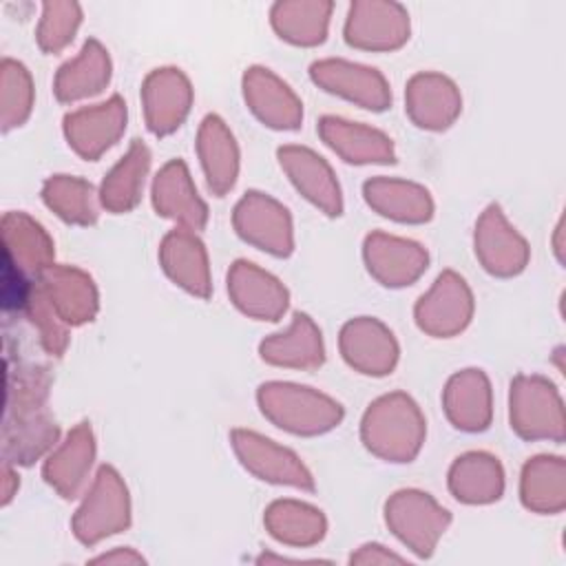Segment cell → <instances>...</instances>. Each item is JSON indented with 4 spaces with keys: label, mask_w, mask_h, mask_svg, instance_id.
Masks as SVG:
<instances>
[{
    "label": "cell",
    "mask_w": 566,
    "mask_h": 566,
    "mask_svg": "<svg viewBox=\"0 0 566 566\" xmlns=\"http://www.w3.org/2000/svg\"><path fill=\"white\" fill-rule=\"evenodd\" d=\"M49 376L42 367H15L4 363V416L2 462L31 464L57 438V427L44 411Z\"/></svg>",
    "instance_id": "obj_1"
},
{
    "label": "cell",
    "mask_w": 566,
    "mask_h": 566,
    "mask_svg": "<svg viewBox=\"0 0 566 566\" xmlns=\"http://www.w3.org/2000/svg\"><path fill=\"white\" fill-rule=\"evenodd\" d=\"M363 436L367 447L376 453L405 462L420 447L422 420L409 398L387 396L367 411Z\"/></svg>",
    "instance_id": "obj_2"
},
{
    "label": "cell",
    "mask_w": 566,
    "mask_h": 566,
    "mask_svg": "<svg viewBox=\"0 0 566 566\" xmlns=\"http://www.w3.org/2000/svg\"><path fill=\"white\" fill-rule=\"evenodd\" d=\"M261 409L281 429L294 433H316L340 420V407L329 398L310 391V387L270 382L259 391Z\"/></svg>",
    "instance_id": "obj_3"
},
{
    "label": "cell",
    "mask_w": 566,
    "mask_h": 566,
    "mask_svg": "<svg viewBox=\"0 0 566 566\" xmlns=\"http://www.w3.org/2000/svg\"><path fill=\"white\" fill-rule=\"evenodd\" d=\"M128 526L126 486L111 467H102L91 495L80 506L73 520V533L84 544L119 533Z\"/></svg>",
    "instance_id": "obj_4"
},
{
    "label": "cell",
    "mask_w": 566,
    "mask_h": 566,
    "mask_svg": "<svg viewBox=\"0 0 566 566\" xmlns=\"http://www.w3.org/2000/svg\"><path fill=\"white\" fill-rule=\"evenodd\" d=\"M387 524L413 553L429 557L449 524V511L440 509L427 493L402 491L387 504Z\"/></svg>",
    "instance_id": "obj_5"
},
{
    "label": "cell",
    "mask_w": 566,
    "mask_h": 566,
    "mask_svg": "<svg viewBox=\"0 0 566 566\" xmlns=\"http://www.w3.org/2000/svg\"><path fill=\"white\" fill-rule=\"evenodd\" d=\"M126 126V104L119 97H111L97 108H84L64 117V133L69 146L82 157H99Z\"/></svg>",
    "instance_id": "obj_6"
},
{
    "label": "cell",
    "mask_w": 566,
    "mask_h": 566,
    "mask_svg": "<svg viewBox=\"0 0 566 566\" xmlns=\"http://www.w3.org/2000/svg\"><path fill=\"white\" fill-rule=\"evenodd\" d=\"M53 243L29 214L11 210L2 217V259L35 279L51 268Z\"/></svg>",
    "instance_id": "obj_7"
},
{
    "label": "cell",
    "mask_w": 566,
    "mask_h": 566,
    "mask_svg": "<svg viewBox=\"0 0 566 566\" xmlns=\"http://www.w3.org/2000/svg\"><path fill=\"white\" fill-rule=\"evenodd\" d=\"M38 287L60 321L71 325L91 321L97 307L93 281L80 270L46 268L38 276Z\"/></svg>",
    "instance_id": "obj_8"
},
{
    "label": "cell",
    "mask_w": 566,
    "mask_h": 566,
    "mask_svg": "<svg viewBox=\"0 0 566 566\" xmlns=\"http://www.w3.org/2000/svg\"><path fill=\"white\" fill-rule=\"evenodd\" d=\"M237 228L239 234L256 245L261 250L274 252V254H290L292 250V232H290V217L287 210L274 203L268 197H261L259 192H250L239 206H237Z\"/></svg>",
    "instance_id": "obj_9"
},
{
    "label": "cell",
    "mask_w": 566,
    "mask_h": 566,
    "mask_svg": "<svg viewBox=\"0 0 566 566\" xmlns=\"http://www.w3.org/2000/svg\"><path fill=\"white\" fill-rule=\"evenodd\" d=\"M312 77L329 93H338L358 102L363 108L382 111L389 104V91L376 69L347 62H318L312 66Z\"/></svg>",
    "instance_id": "obj_10"
},
{
    "label": "cell",
    "mask_w": 566,
    "mask_h": 566,
    "mask_svg": "<svg viewBox=\"0 0 566 566\" xmlns=\"http://www.w3.org/2000/svg\"><path fill=\"white\" fill-rule=\"evenodd\" d=\"M234 447L239 455L243 458L245 467L254 471L261 480L279 482V484H292L301 489H312V478L305 471V467L296 460L294 453L272 444V440H265L254 433L237 431L232 436Z\"/></svg>",
    "instance_id": "obj_11"
},
{
    "label": "cell",
    "mask_w": 566,
    "mask_h": 566,
    "mask_svg": "<svg viewBox=\"0 0 566 566\" xmlns=\"http://www.w3.org/2000/svg\"><path fill=\"white\" fill-rule=\"evenodd\" d=\"M471 314V296L464 281L447 272L436 281V287L420 298L416 316L422 329L433 334H453L462 329Z\"/></svg>",
    "instance_id": "obj_12"
},
{
    "label": "cell",
    "mask_w": 566,
    "mask_h": 566,
    "mask_svg": "<svg viewBox=\"0 0 566 566\" xmlns=\"http://www.w3.org/2000/svg\"><path fill=\"white\" fill-rule=\"evenodd\" d=\"M281 166L287 170L294 186L327 214H340V190L327 164L307 148H281Z\"/></svg>",
    "instance_id": "obj_13"
},
{
    "label": "cell",
    "mask_w": 566,
    "mask_h": 566,
    "mask_svg": "<svg viewBox=\"0 0 566 566\" xmlns=\"http://www.w3.org/2000/svg\"><path fill=\"white\" fill-rule=\"evenodd\" d=\"M340 343L347 363L363 374H387L398 356L391 332L376 321H352L345 325Z\"/></svg>",
    "instance_id": "obj_14"
},
{
    "label": "cell",
    "mask_w": 566,
    "mask_h": 566,
    "mask_svg": "<svg viewBox=\"0 0 566 566\" xmlns=\"http://www.w3.org/2000/svg\"><path fill=\"white\" fill-rule=\"evenodd\" d=\"M93 451L95 449L91 429L86 427V422H82L69 433L66 442L49 455L44 464V480L62 497H75L86 480V471L91 469Z\"/></svg>",
    "instance_id": "obj_15"
},
{
    "label": "cell",
    "mask_w": 566,
    "mask_h": 566,
    "mask_svg": "<svg viewBox=\"0 0 566 566\" xmlns=\"http://www.w3.org/2000/svg\"><path fill=\"white\" fill-rule=\"evenodd\" d=\"M369 270L385 285H409L424 268L427 254L411 241L374 234L365 243Z\"/></svg>",
    "instance_id": "obj_16"
},
{
    "label": "cell",
    "mask_w": 566,
    "mask_h": 566,
    "mask_svg": "<svg viewBox=\"0 0 566 566\" xmlns=\"http://www.w3.org/2000/svg\"><path fill=\"white\" fill-rule=\"evenodd\" d=\"M230 292L234 303L245 314L259 316L263 321H276L287 305V292L279 285V281L243 261L232 268Z\"/></svg>",
    "instance_id": "obj_17"
},
{
    "label": "cell",
    "mask_w": 566,
    "mask_h": 566,
    "mask_svg": "<svg viewBox=\"0 0 566 566\" xmlns=\"http://www.w3.org/2000/svg\"><path fill=\"white\" fill-rule=\"evenodd\" d=\"M144 99H146L148 128L157 135H166L175 130L181 124L184 115L188 113V104H190L188 82L175 69H170L168 73L157 71L146 80Z\"/></svg>",
    "instance_id": "obj_18"
},
{
    "label": "cell",
    "mask_w": 566,
    "mask_h": 566,
    "mask_svg": "<svg viewBox=\"0 0 566 566\" xmlns=\"http://www.w3.org/2000/svg\"><path fill=\"white\" fill-rule=\"evenodd\" d=\"M153 199L157 214H166L172 219H179L181 223L190 228H201L206 223V206L197 197V190L192 188L190 175L184 166V161H170L155 179Z\"/></svg>",
    "instance_id": "obj_19"
},
{
    "label": "cell",
    "mask_w": 566,
    "mask_h": 566,
    "mask_svg": "<svg viewBox=\"0 0 566 566\" xmlns=\"http://www.w3.org/2000/svg\"><path fill=\"white\" fill-rule=\"evenodd\" d=\"M245 97L252 111L274 128H296L301 122V104L268 69H252L245 77Z\"/></svg>",
    "instance_id": "obj_20"
},
{
    "label": "cell",
    "mask_w": 566,
    "mask_h": 566,
    "mask_svg": "<svg viewBox=\"0 0 566 566\" xmlns=\"http://www.w3.org/2000/svg\"><path fill=\"white\" fill-rule=\"evenodd\" d=\"M111 77V64L106 51L95 42L88 40L82 53L66 62L55 75V97L60 102H73L93 93H99L102 86Z\"/></svg>",
    "instance_id": "obj_21"
},
{
    "label": "cell",
    "mask_w": 566,
    "mask_h": 566,
    "mask_svg": "<svg viewBox=\"0 0 566 566\" xmlns=\"http://www.w3.org/2000/svg\"><path fill=\"white\" fill-rule=\"evenodd\" d=\"M199 155L208 177V186L214 195H223L237 179V146L223 122L214 115L203 119L199 133Z\"/></svg>",
    "instance_id": "obj_22"
},
{
    "label": "cell",
    "mask_w": 566,
    "mask_h": 566,
    "mask_svg": "<svg viewBox=\"0 0 566 566\" xmlns=\"http://www.w3.org/2000/svg\"><path fill=\"white\" fill-rule=\"evenodd\" d=\"M161 261L175 283H179L181 287L197 296L210 294L206 254L195 237L181 230L168 234L161 245Z\"/></svg>",
    "instance_id": "obj_23"
},
{
    "label": "cell",
    "mask_w": 566,
    "mask_h": 566,
    "mask_svg": "<svg viewBox=\"0 0 566 566\" xmlns=\"http://www.w3.org/2000/svg\"><path fill=\"white\" fill-rule=\"evenodd\" d=\"M321 135L347 161H394L391 139H387L378 130L354 126L336 117H325L321 122Z\"/></svg>",
    "instance_id": "obj_24"
},
{
    "label": "cell",
    "mask_w": 566,
    "mask_h": 566,
    "mask_svg": "<svg viewBox=\"0 0 566 566\" xmlns=\"http://www.w3.org/2000/svg\"><path fill=\"white\" fill-rule=\"evenodd\" d=\"M460 102L453 84L438 75H418L409 86V111L418 126L444 128L458 115Z\"/></svg>",
    "instance_id": "obj_25"
},
{
    "label": "cell",
    "mask_w": 566,
    "mask_h": 566,
    "mask_svg": "<svg viewBox=\"0 0 566 566\" xmlns=\"http://www.w3.org/2000/svg\"><path fill=\"white\" fill-rule=\"evenodd\" d=\"M148 164H150L148 148L139 139H135L126 157L104 179L102 203L113 212L130 210L139 201Z\"/></svg>",
    "instance_id": "obj_26"
},
{
    "label": "cell",
    "mask_w": 566,
    "mask_h": 566,
    "mask_svg": "<svg viewBox=\"0 0 566 566\" xmlns=\"http://www.w3.org/2000/svg\"><path fill=\"white\" fill-rule=\"evenodd\" d=\"M365 197L380 214L398 221H427L433 210L427 190L402 181H367Z\"/></svg>",
    "instance_id": "obj_27"
},
{
    "label": "cell",
    "mask_w": 566,
    "mask_h": 566,
    "mask_svg": "<svg viewBox=\"0 0 566 566\" xmlns=\"http://www.w3.org/2000/svg\"><path fill=\"white\" fill-rule=\"evenodd\" d=\"M261 356L276 365L314 367L323 360L321 334L305 314H294V325L290 332L268 338L261 345Z\"/></svg>",
    "instance_id": "obj_28"
},
{
    "label": "cell",
    "mask_w": 566,
    "mask_h": 566,
    "mask_svg": "<svg viewBox=\"0 0 566 566\" xmlns=\"http://www.w3.org/2000/svg\"><path fill=\"white\" fill-rule=\"evenodd\" d=\"M482 374L455 376L447 387V411L458 429L478 431L489 422V391Z\"/></svg>",
    "instance_id": "obj_29"
},
{
    "label": "cell",
    "mask_w": 566,
    "mask_h": 566,
    "mask_svg": "<svg viewBox=\"0 0 566 566\" xmlns=\"http://www.w3.org/2000/svg\"><path fill=\"white\" fill-rule=\"evenodd\" d=\"M265 524L270 533L287 544H314L325 535L321 511L298 502H276L268 509Z\"/></svg>",
    "instance_id": "obj_30"
},
{
    "label": "cell",
    "mask_w": 566,
    "mask_h": 566,
    "mask_svg": "<svg viewBox=\"0 0 566 566\" xmlns=\"http://www.w3.org/2000/svg\"><path fill=\"white\" fill-rule=\"evenodd\" d=\"M493 458H486L482 453H471L464 458H458L455 467L451 469V491L462 502H489L497 500L502 491V478H489L500 475L497 464L491 462Z\"/></svg>",
    "instance_id": "obj_31"
},
{
    "label": "cell",
    "mask_w": 566,
    "mask_h": 566,
    "mask_svg": "<svg viewBox=\"0 0 566 566\" xmlns=\"http://www.w3.org/2000/svg\"><path fill=\"white\" fill-rule=\"evenodd\" d=\"M42 199L57 217L71 223H93L97 217L93 188L75 177H51L42 188Z\"/></svg>",
    "instance_id": "obj_32"
},
{
    "label": "cell",
    "mask_w": 566,
    "mask_h": 566,
    "mask_svg": "<svg viewBox=\"0 0 566 566\" xmlns=\"http://www.w3.org/2000/svg\"><path fill=\"white\" fill-rule=\"evenodd\" d=\"M33 104L31 75L18 60L4 57L0 66V124L9 133L24 124Z\"/></svg>",
    "instance_id": "obj_33"
},
{
    "label": "cell",
    "mask_w": 566,
    "mask_h": 566,
    "mask_svg": "<svg viewBox=\"0 0 566 566\" xmlns=\"http://www.w3.org/2000/svg\"><path fill=\"white\" fill-rule=\"evenodd\" d=\"M73 11H77L73 4H44V15L38 27V44L44 51L55 53L73 38L80 22V15H73Z\"/></svg>",
    "instance_id": "obj_34"
},
{
    "label": "cell",
    "mask_w": 566,
    "mask_h": 566,
    "mask_svg": "<svg viewBox=\"0 0 566 566\" xmlns=\"http://www.w3.org/2000/svg\"><path fill=\"white\" fill-rule=\"evenodd\" d=\"M389 562H405V557L391 553L380 544H365L356 555H352V564H389Z\"/></svg>",
    "instance_id": "obj_35"
},
{
    "label": "cell",
    "mask_w": 566,
    "mask_h": 566,
    "mask_svg": "<svg viewBox=\"0 0 566 566\" xmlns=\"http://www.w3.org/2000/svg\"><path fill=\"white\" fill-rule=\"evenodd\" d=\"M91 564H144V557L130 548H117L113 553H104L91 559Z\"/></svg>",
    "instance_id": "obj_36"
},
{
    "label": "cell",
    "mask_w": 566,
    "mask_h": 566,
    "mask_svg": "<svg viewBox=\"0 0 566 566\" xmlns=\"http://www.w3.org/2000/svg\"><path fill=\"white\" fill-rule=\"evenodd\" d=\"M4 467V489H2V504L7 506L9 502H11V497L15 495V489H18V475H15V471H13V464H9V462H2Z\"/></svg>",
    "instance_id": "obj_37"
}]
</instances>
